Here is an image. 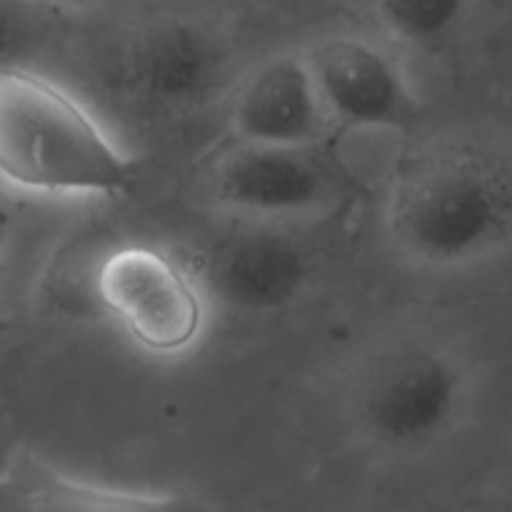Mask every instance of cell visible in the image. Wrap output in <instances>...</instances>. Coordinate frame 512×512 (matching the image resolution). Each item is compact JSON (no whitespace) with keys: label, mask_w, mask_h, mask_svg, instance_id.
I'll return each mask as SVG.
<instances>
[{"label":"cell","mask_w":512,"mask_h":512,"mask_svg":"<svg viewBox=\"0 0 512 512\" xmlns=\"http://www.w3.org/2000/svg\"><path fill=\"white\" fill-rule=\"evenodd\" d=\"M385 230L395 250L423 268L475 263L512 233L508 170L458 140L413 145L390 170Z\"/></svg>","instance_id":"obj_1"},{"label":"cell","mask_w":512,"mask_h":512,"mask_svg":"<svg viewBox=\"0 0 512 512\" xmlns=\"http://www.w3.org/2000/svg\"><path fill=\"white\" fill-rule=\"evenodd\" d=\"M135 163L93 110L25 68H0V185L30 198H118Z\"/></svg>","instance_id":"obj_2"},{"label":"cell","mask_w":512,"mask_h":512,"mask_svg":"<svg viewBox=\"0 0 512 512\" xmlns=\"http://www.w3.org/2000/svg\"><path fill=\"white\" fill-rule=\"evenodd\" d=\"M468 378L460 360L430 338H395L353 375L348 413L375 450L403 455L438 443L460 418Z\"/></svg>","instance_id":"obj_3"},{"label":"cell","mask_w":512,"mask_h":512,"mask_svg":"<svg viewBox=\"0 0 512 512\" xmlns=\"http://www.w3.org/2000/svg\"><path fill=\"white\" fill-rule=\"evenodd\" d=\"M95 298L115 328L153 358H180L203 338V285L188 260L160 245L110 250L95 270Z\"/></svg>","instance_id":"obj_4"},{"label":"cell","mask_w":512,"mask_h":512,"mask_svg":"<svg viewBox=\"0 0 512 512\" xmlns=\"http://www.w3.org/2000/svg\"><path fill=\"white\" fill-rule=\"evenodd\" d=\"M355 180L323 143L265 145L238 140L210 170V193L230 215L300 223L330 215L353 195Z\"/></svg>","instance_id":"obj_5"},{"label":"cell","mask_w":512,"mask_h":512,"mask_svg":"<svg viewBox=\"0 0 512 512\" xmlns=\"http://www.w3.org/2000/svg\"><path fill=\"white\" fill-rule=\"evenodd\" d=\"M193 265L208 303L245 315L278 313L310 283V255L285 225L235 218L203 245Z\"/></svg>","instance_id":"obj_6"},{"label":"cell","mask_w":512,"mask_h":512,"mask_svg":"<svg viewBox=\"0 0 512 512\" xmlns=\"http://www.w3.org/2000/svg\"><path fill=\"white\" fill-rule=\"evenodd\" d=\"M330 123L355 130L410 133L425 108L398 60L375 40L335 33L303 50Z\"/></svg>","instance_id":"obj_7"},{"label":"cell","mask_w":512,"mask_h":512,"mask_svg":"<svg viewBox=\"0 0 512 512\" xmlns=\"http://www.w3.org/2000/svg\"><path fill=\"white\" fill-rule=\"evenodd\" d=\"M230 128L245 143L315 145L328 138L330 115L303 53H275L238 83Z\"/></svg>","instance_id":"obj_8"},{"label":"cell","mask_w":512,"mask_h":512,"mask_svg":"<svg viewBox=\"0 0 512 512\" xmlns=\"http://www.w3.org/2000/svg\"><path fill=\"white\" fill-rule=\"evenodd\" d=\"M228 65V48L213 30L170 20L135 40L128 75L143 100L165 110H185L203 105L223 88Z\"/></svg>","instance_id":"obj_9"},{"label":"cell","mask_w":512,"mask_h":512,"mask_svg":"<svg viewBox=\"0 0 512 512\" xmlns=\"http://www.w3.org/2000/svg\"><path fill=\"white\" fill-rule=\"evenodd\" d=\"M198 503L168 490L123 488L75 478L38 458H15L0 470V510H185Z\"/></svg>","instance_id":"obj_10"},{"label":"cell","mask_w":512,"mask_h":512,"mask_svg":"<svg viewBox=\"0 0 512 512\" xmlns=\"http://www.w3.org/2000/svg\"><path fill=\"white\" fill-rule=\"evenodd\" d=\"M385 33L400 45L430 50L460 28L468 0H373Z\"/></svg>","instance_id":"obj_11"},{"label":"cell","mask_w":512,"mask_h":512,"mask_svg":"<svg viewBox=\"0 0 512 512\" xmlns=\"http://www.w3.org/2000/svg\"><path fill=\"white\" fill-rule=\"evenodd\" d=\"M8 233H10V208L8 203H5L3 185H0V278H3V250H5V243H8Z\"/></svg>","instance_id":"obj_12"},{"label":"cell","mask_w":512,"mask_h":512,"mask_svg":"<svg viewBox=\"0 0 512 512\" xmlns=\"http://www.w3.org/2000/svg\"><path fill=\"white\" fill-rule=\"evenodd\" d=\"M8 328H10V320H5L3 315H0V333H5Z\"/></svg>","instance_id":"obj_13"},{"label":"cell","mask_w":512,"mask_h":512,"mask_svg":"<svg viewBox=\"0 0 512 512\" xmlns=\"http://www.w3.org/2000/svg\"><path fill=\"white\" fill-rule=\"evenodd\" d=\"M28 3H60V0H28Z\"/></svg>","instance_id":"obj_14"}]
</instances>
